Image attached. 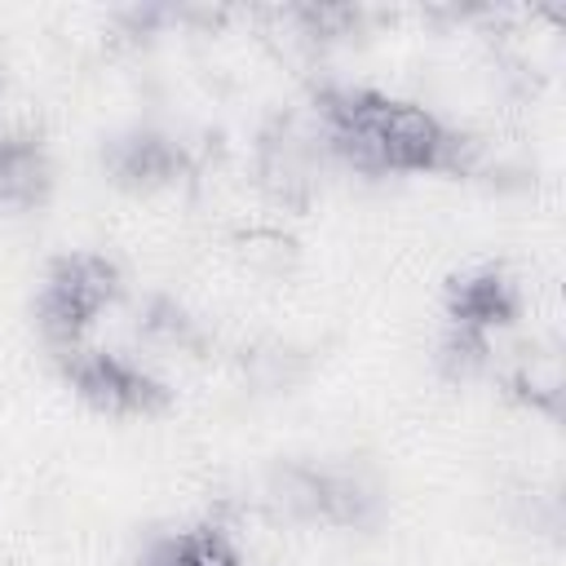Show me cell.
Wrapping results in <instances>:
<instances>
[{
    "mask_svg": "<svg viewBox=\"0 0 566 566\" xmlns=\"http://www.w3.org/2000/svg\"><path fill=\"white\" fill-rule=\"evenodd\" d=\"M66 371L75 389L106 411H155L168 402V389L150 380L142 367L124 363L119 354H80Z\"/></svg>",
    "mask_w": 566,
    "mask_h": 566,
    "instance_id": "obj_4",
    "label": "cell"
},
{
    "mask_svg": "<svg viewBox=\"0 0 566 566\" xmlns=\"http://www.w3.org/2000/svg\"><path fill=\"white\" fill-rule=\"evenodd\" d=\"M49 190V159L35 137H0V203H40Z\"/></svg>",
    "mask_w": 566,
    "mask_h": 566,
    "instance_id": "obj_7",
    "label": "cell"
},
{
    "mask_svg": "<svg viewBox=\"0 0 566 566\" xmlns=\"http://www.w3.org/2000/svg\"><path fill=\"white\" fill-rule=\"evenodd\" d=\"M106 164L119 181L128 186H155L181 172V146L168 142L164 133H124L106 146Z\"/></svg>",
    "mask_w": 566,
    "mask_h": 566,
    "instance_id": "obj_6",
    "label": "cell"
},
{
    "mask_svg": "<svg viewBox=\"0 0 566 566\" xmlns=\"http://www.w3.org/2000/svg\"><path fill=\"white\" fill-rule=\"evenodd\" d=\"M318 106L336 150L349 155L358 168L429 172L455 164V137L424 106L380 93H323Z\"/></svg>",
    "mask_w": 566,
    "mask_h": 566,
    "instance_id": "obj_1",
    "label": "cell"
},
{
    "mask_svg": "<svg viewBox=\"0 0 566 566\" xmlns=\"http://www.w3.org/2000/svg\"><path fill=\"white\" fill-rule=\"evenodd\" d=\"M517 292L504 274L478 270L451 283V336H447V367H478L486 354V332L513 323Z\"/></svg>",
    "mask_w": 566,
    "mask_h": 566,
    "instance_id": "obj_3",
    "label": "cell"
},
{
    "mask_svg": "<svg viewBox=\"0 0 566 566\" xmlns=\"http://www.w3.org/2000/svg\"><path fill=\"white\" fill-rule=\"evenodd\" d=\"M150 566H239V557L217 531H190V535L164 544Z\"/></svg>",
    "mask_w": 566,
    "mask_h": 566,
    "instance_id": "obj_9",
    "label": "cell"
},
{
    "mask_svg": "<svg viewBox=\"0 0 566 566\" xmlns=\"http://www.w3.org/2000/svg\"><path fill=\"white\" fill-rule=\"evenodd\" d=\"M119 292V274L106 256H93V252H71L62 256L49 279H44V292H40V323L49 336L57 340H75L93 314L102 305H111Z\"/></svg>",
    "mask_w": 566,
    "mask_h": 566,
    "instance_id": "obj_2",
    "label": "cell"
},
{
    "mask_svg": "<svg viewBox=\"0 0 566 566\" xmlns=\"http://www.w3.org/2000/svg\"><path fill=\"white\" fill-rule=\"evenodd\" d=\"M261 172H265V186L283 199V203H301L305 190H310V177H305V164L292 146V137H265L261 146Z\"/></svg>",
    "mask_w": 566,
    "mask_h": 566,
    "instance_id": "obj_8",
    "label": "cell"
},
{
    "mask_svg": "<svg viewBox=\"0 0 566 566\" xmlns=\"http://www.w3.org/2000/svg\"><path fill=\"white\" fill-rule=\"evenodd\" d=\"M279 500L296 513L327 517L340 526H363L376 513V495L340 473H314V469H283L279 473Z\"/></svg>",
    "mask_w": 566,
    "mask_h": 566,
    "instance_id": "obj_5",
    "label": "cell"
},
{
    "mask_svg": "<svg viewBox=\"0 0 566 566\" xmlns=\"http://www.w3.org/2000/svg\"><path fill=\"white\" fill-rule=\"evenodd\" d=\"M146 327H150L155 336H168V340H190V323H186V314H181L172 301H155Z\"/></svg>",
    "mask_w": 566,
    "mask_h": 566,
    "instance_id": "obj_10",
    "label": "cell"
}]
</instances>
